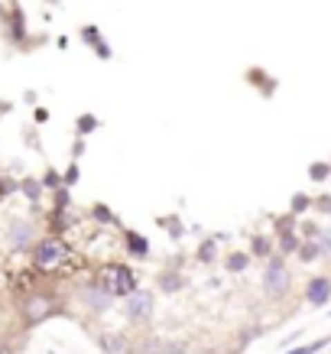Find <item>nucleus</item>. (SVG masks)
<instances>
[{
	"label": "nucleus",
	"instance_id": "nucleus-1",
	"mask_svg": "<svg viewBox=\"0 0 331 354\" xmlns=\"http://www.w3.org/2000/svg\"><path fill=\"white\" fill-rule=\"evenodd\" d=\"M68 257H72V250L59 237H43V241L32 244V267L39 273H55Z\"/></svg>",
	"mask_w": 331,
	"mask_h": 354
},
{
	"label": "nucleus",
	"instance_id": "nucleus-2",
	"mask_svg": "<svg viewBox=\"0 0 331 354\" xmlns=\"http://www.w3.org/2000/svg\"><path fill=\"white\" fill-rule=\"evenodd\" d=\"M55 312H59V299H55L53 292H43V290H36V292H26L20 302V315H23V322L30 325H43L46 319H53Z\"/></svg>",
	"mask_w": 331,
	"mask_h": 354
},
{
	"label": "nucleus",
	"instance_id": "nucleus-3",
	"mask_svg": "<svg viewBox=\"0 0 331 354\" xmlns=\"http://www.w3.org/2000/svg\"><path fill=\"white\" fill-rule=\"evenodd\" d=\"M289 286H292V273L279 257L267 260V270H263V292L269 299H283L289 296Z\"/></svg>",
	"mask_w": 331,
	"mask_h": 354
},
{
	"label": "nucleus",
	"instance_id": "nucleus-4",
	"mask_svg": "<svg viewBox=\"0 0 331 354\" xmlns=\"http://www.w3.org/2000/svg\"><path fill=\"white\" fill-rule=\"evenodd\" d=\"M101 286L111 292V299H114V296H124V299H127L130 292H137V277H133L130 267L111 263V267L101 270Z\"/></svg>",
	"mask_w": 331,
	"mask_h": 354
},
{
	"label": "nucleus",
	"instance_id": "nucleus-5",
	"mask_svg": "<svg viewBox=\"0 0 331 354\" xmlns=\"http://www.w3.org/2000/svg\"><path fill=\"white\" fill-rule=\"evenodd\" d=\"M124 315H127L133 325H143L153 315V296L150 292H143V290L130 292L127 299H124Z\"/></svg>",
	"mask_w": 331,
	"mask_h": 354
},
{
	"label": "nucleus",
	"instance_id": "nucleus-6",
	"mask_svg": "<svg viewBox=\"0 0 331 354\" xmlns=\"http://www.w3.org/2000/svg\"><path fill=\"white\" fill-rule=\"evenodd\" d=\"M32 225L26 221V218H13V225L10 231H7V244L13 247V250H20V247H30L32 244Z\"/></svg>",
	"mask_w": 331,
	"mask_h": 354
},
{
	"label": "nucleus",
	"instance_id": "nucleus-7",
	"mask_svg": "<svg viewBox=\"0 0 331 354\" xmlns=\"http://www.w3.org/2000/svg\"><path fill=\"white\" fill-rule=\"evenodd\" d=\"M305 299L309 306H325L331 299V279L328 277H312L305 286Z\"/></svg>",
	"mask_w": 331,
	"mask_h": 354
},
{
	"label": "nucleus",
	"instance_id": "nucleus-8",
	"mask_svg": "<svg viewBox=\"0 0 331 354\" xmlns=\"http://www.w3.org/2000/svg\"><path fill=\"white\" fill-rule=\"evenodd\" d=\"M82 36H85V43L91 46L101 59H111V55H114V53H111V46L104 43V36H101V30H97V26H85V30H82Z\"/></svg>",
	"mask_w": 331,
	"mask_h": 354
},
{
	"label": "nucleus",
	"instance_id": "nucleus-9",
	"mask_svg": "<svg viewBox=\"0 0 331 354\" xmlns=\"http://www.w3.org/2000/svg\"><path fill=\"white\" fill-rule=\"evenodd\" d=\"M85 302L91 306V309H107V306H111V292H107L101 283H97V286H88V290H85Z\"/></svg>",
	"mask_w": 331,
	"mask_h": 354
},
{
	"label": "nucleus",
	"instance_id": "nucleus-10",
	"mask_svg": "<svg viewBox=\"0 0 331 354\" xmlns=\"http://www.w3.org/2000/svg\"><path fill=\"white\" fill-rule=\"evenodd\" d=\"M124 241H127V250L133 257H150V244H146V237H140L137 231H124Z\"/></svg>",
	"mask_w": 331,
	"mask_h": 354
},
{
	"label": "nucleus",
	"instance_id": "nucleus-11",
	"mask_svg": "<svg viewBox=\"0 0 331 354\" xmlns=\"http://www.w3.org/2000/svg\"><path fill=\"white\" fill-rule=\"evenodd\" d=\"M101 344L107 354H130L127 338H120V335H101Z\"/></svg>",
	"mask_w": 331,
	"mask_h": 354
},
{
	"label": "nucleus",
	"instance_id": "nucleus-12",
	"mask_svg": "<svg viewBox=\"0 0 331 354\" xmlns=\"http://www.w3.org/2000/svg\"><path fill=\"white\" fill-rule=\"evenodd\" d=\"M328 342H331V338L325 335V338H319V342H309V344H302V348H292V351H286V354H319Z\"/></svg>",
	"mask_w": 331,
	"mask_h": 354
},
{
	"label": "nucleus",
	"instance_id": "nucleus-13",
	"mask_svg": "<svg viewBox=\"0 0 331 354\" xmlns=\"http://www.w3.org/2000/svg\"><path fill=\"white\" fill-rule=\"evenodd\" d=\"M309 176H312V183H325V179L331 176V166H328V162H312Z\"/></svg>",
	"mask_w": 331,
	"mask_h": 354
},
{
	"label": "nucleus",
	"instance_id": "nucleus-14",
	"mask_svg": "<svg viewBox=\"0 0 331 354\" xmlns=\"http://www.w3.org/2000/svg\"><path fill=\"white\" fill-rule=\"evenodd\" d=\"M20 192L26 195V198H32V202H36V198H39V192H43V185L36 183V179H23V183H20Z\"/></svg>",
	"mask_w": 331,
	"mask_h": 354
},
{
	"label": "nucleus",
	"instance_id": "nucleus-15",
	"mask_svg": "<svg viewBox=\"0 0 331 354\" xmlns=\"http://www.w3.org/2000/svg\"><path fill=\"white\" fill-rule=\"evenodd\" d=\"M247 263H250V257H247V254H231V257H227V270H231V273H240Z\"/></svg>",
	"mask_w": 331,
	"mask_h": 354
},
{
	"label": "nucleus",
	"instance_id": "nucleus-16",
	"mask_svg": "<svg viewBox=\"0 0 331 354\" xmlns=\"http://www.w3.org/2000/svg\"><path fill=\"white\" fill-rule=\"evenodd\" d=\"M91 130H97V118H95V114L78 118V133H82V137H85V133H91Z\"/></svg>",
	"mask_w": 331,
	"mask_h": 354
},
{
	"label": "nucleus",
	"instance_id": "nucleus-17",
	"mask_svg": "<svg viewBox=\"0 0 331 354\" xmlns=\"http://www.w3.org/2000/svg\"><path fill=\"white\" fill-rule=\"evenodd\" d=\"M279 247H283L286 254H292V250H299V241H296V234H292V231H283V237H279Z\"/></svg>",
	"mask_w": 331,
	"mask_h": 354
},
{
	"label": "nucleus",
	"instance_id": "nucleus-18",
	"mask_svg": "<svg viewBox=\"0 0 331 354\" xmlns=\"http://www.w3.org/2000/svg\"><path fill=\"white\" fill-rule=\"evenodd\" d=\"M254 254L256 257H269V241L267 237H254Z\"/></svg>",
	"mask_w": 331,
	"mask_h": 354
},
{
	"label": "nucleus",
	"instance_id": "nucleus-19",
	"mask_svg": "<svg viewBox=\"0 0 331 354\" xmlns=\"http://www.w3.org/2000/svg\"><path fill=\"white\" fill-rule=\"evenodd\" d=\"M321 250H319V244H305V247H299V257L302 260H315Z\"/></svg>",
	"mask_w": 331,
	"mask_h": 354
},
{
	"label": "nucleus",
	"instance_id": "nucleus-20",
	"mask_svg": "<svg viewBox=\"0 0 331 354\" xmlns=\"http://www.w3.org/2000/svg\"><path fill=\"white\" fill-rule=\"evenodd\" d=\"M198 257H202L205 263H211V260H214V244H211V241H205V244L198 247Z\"/></svg>",
	"mask_w": 331,
	"mask_h": 354
},
{
	"label": "nucleus",
	"instance_id": "nucleus-21",
	"mask_svg": "<svg viewBox=\"0 0 331 354\" xmlns=\"http://www.w3.org/2000/svg\"><path fill=\"white\" fill-rule=\"evenodd\" d=\"M95 218H97V221H104V225H111V221H114V215L107 212L104 205H95Z\"/></svg>",
	"mask_w": 331,
	"mask_h": 354
},
{
	"label": "nucleus",
	"instance_id": "nucleus-22",
	"mask_svg": "<svg viewBox=\"0 0 331 354\" xmlns=\"http://www.w3.org/2000/svg\"><path fill=\"white\" fill-rule=\"evenodd\" d=\"M182 286V277H162V290L172 292V290H179Z\"/></svg>",
	"mask_w": 331,
	"mask_h": 354
},
{
	"label": "nucleus",
	"instance_id": "nucleus-23",
	"mask_svg": "<svg viewBox=\"0 0 331 354\" xmlns=\"http://www.w3.org/2000/svg\"><path fill=\"white\" fill-rule=\"evenodd\" d=\"M309 208V198L305 195H292V212H305Z\"/></svg>",
	"mask_w": 331,
	"mask_h": 354
},
{
	"label": "nucleus",
	"instance_id": "nucleus-24",
	"mask_svg": "<svg viewBox=\"0 0 331 354\" xmlns=\"http://www.w3.org/2000/svg\"><path fill=\"white\" fill-rule=\"evenodd\" d=\"M65 183H68V185H75V183H78V166H75V162H72V166L65 169Z\"/></svg>",
	"mask_w": 331,
	"mask_h": 354
},
{
	"label": "nucleus",
	"instance_id": "nucleus-25",
	"mask_svg": "<svg viewBox=\"0 0 331 354\" xmlns=\"http://www.w3.org/2000/svg\"><path fill=\"white\" fill-rule=\"evenodd\" d=\"M319 241H321V244H319V250H321V254H331V234H325V231H321V234H319Z\"/></svg>",
	"mask_w": 331,
	"mask_h": 354
}]
</instances>
